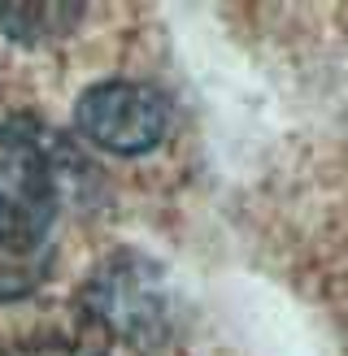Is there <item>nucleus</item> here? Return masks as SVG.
Returning a JSON list of instances; mask_svg holds the SVG:
<instances>
[{"label": "nucleus", "mask_w": 348, "mask_h": 356, "mask_svg": "<svg viewBox=\"0 0 348 356\" xmlns=\"http://www.w3.org/2000/svg\"><path fill=\"white\" fill-rule=\"evenodd\" d=\"M57 218V178L40 139L22 127H0V248L35 257Z\"/></svg>", "instance_id": "f257e3e1"}, {"label": "nucleus", "mask_w": 348, "mask_h": 356, "mask_svg": "<svg viewBox=\"0 0 348 356\" xmlns=\"http://www.w3.org/2000/svg\"><path fill=\"white\" fill-rule=\"evenodd\" d=\"M79 131L92 139L96 148L113 156H144L166 139L170 131V109L166 100L144 83L109 79L96 83L79 96Z\"/></svg>", "instance_id": "f03ea898"}, {"label": "nucleus", "mask_w": 348, "mask_h": 356, "mask_svg": "<svg viewBox=\"0 0 348 356\" xmlns=\"http://www.w3.org/2000/svg\"><path fill=\"white\" fill-rule=\"evenodd\" d=\"M83 5H52V0H26V5H0V26L13 44L44 48L52 40H65L79 26Z\"/></svg>", "instance_id": "7ed1b4c3"}]
</instances>
